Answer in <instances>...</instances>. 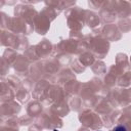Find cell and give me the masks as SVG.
Returning a JSON list of instances; mask_svg holds the SVG:
<instances>
[{
	"mask_svg": "<svg viewBox=\"0 0 131 131\" xmlns=\"http://www.w3.org/2000/svg\"><path fill=\"white\" fill-rule=\"evenodd\" d=\"M113 131H127L125 126H117L116 128H114Z\"/></svg>",
	"mask_w": 131,
	"mask_h": 131,
	"instance_id": "1",
	"label": "cell"
}]
</instances>
